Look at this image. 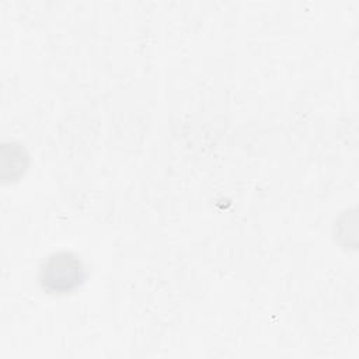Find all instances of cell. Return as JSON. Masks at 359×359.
<instances>
[{"label": "cell", "instance_id": "cell-1", "mask_svg": "<svg viewBox=\"0 0 359 359\" xmlns=\"http://www.w3.org/2000/svg\"><path fill=\"white\" fill-rule=\"evenodd\" d=\"M41 283L50 292H66L84 279L81 261L70 252H56L48 257L39 273Z\"/></svg>", "mask_w": 359, "mask_h": 359}]
</instances>
